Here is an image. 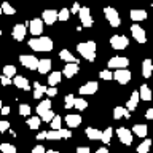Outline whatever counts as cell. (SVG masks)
I'll use <instances>...</instances> for the list:
<instances>
[{"label": "cell", "mask_w": 153, "mask_h": 153, "mask_svg": "<svg viewBox=\"0 0 153 153\" xmlns=\"http://www.w3.org/2000/svg\"><path fill=\"white\" fill-rule=\"evenodd\" d=\"M29 46L30 50L33 51H38V53H48L53 50L54 43L50 37H37V38H30L29 40Z\"/></svg>", "instance_id": "obj_1"}, {"label": "cell", "mask_w": 153, "mask_h": 153, "mask_svg": "<svg viewBox=\"0 0 153 153\" xmlns=\"http://www.w3.org/2000/svg\"><path fill=\"white\" fill-rule=\"evenodd\" d=\"M76 50L81 56L85 57L86 61L89 62H94L96 61V50H97V46H96V42H83V43H78L76 45Z\"/></svg>", "instance_id": "obj_2"}, {"label": "cell", "mask_w": 153, "mask_h": 153, "mask_svg": "<svg viewBox=\"0 0 153 153\" xmlns=\"http://www.w3.org/2000/svg\"><path fill=\"white\" fill-rule=\"evenodd\" d=\"M104 14H105V19L108 21V24L112 27H120V24H121V18H120L118 11L112 7H105L104 8Z\"/></svg>", "instance_id": "obj_3"}, {"label": "cell", "mask_w": 153, "mask_h": 153, "mask_svg": "<svg viewBox=\"0 0 153 153\" xmlns=\"http://www.w3.org/2000/svg\"><path fill=\"white\" fill-rule=\"evenodd\" d=\"M128 65H129V59L124 57V56H115V57H112V59H108V62H107L108 70L110 69H115V70L126 69Z\"/></svg>", "instance_id": "obj_4"}, {"label": "cell", "mask_w": 153, "mask_h": 153, "mask_svg": "<svg viewBox=\"0 0 153 153\" xmlns=\"http://www.w3.org/2000/svg\"><path fill=\"white\" fill-rule=\"evenodd\" d=\"M110 46L117 51H121L129 46V40L124 35H113V37H110Z\"/></svg>", "instance_id": "obj_5"}, {"label": "cell", "mask_w": 153, "mask_h": 153, "mask_svg": "<svg viewBox=\"0 0 153 153\" xmlns=\"http://www.w3.org/2000/svg\"><path fill=\"white\" fill-rule=\"evenodd\" d=\"M80 21H81V27H93V16H91V10L88 7H81L78 11Z\"/></svg>", "instance_id": "obj_6"}, {"label": "cell", "mask_w": 153, "mask_h": 153, "mask_svg": "<svg viewBox=\"0 0 153 153\" xmlns=\"http://www.w3.org/2000/svg\"><path fill=\"white\" fill-rule=\"evenodd\" d=\"M19 62L29 70H37L38 67V59L32 54H21L19 56Z\"/></svg>", "instance_id": "obj_7"}, {"label": "cell", "mask_w": 153, "mask_h": 153, "mask_svg": "<svg viewBox=\"0 0 153 153\" xmlns=\"http://www.w3.org/2000/svg\"><path fill=\"white\" fill-rule=\"evenodd\" d=\"M112 78L117 80L120 85H128L131 81V72L128 69H120V70H115V74H112Z\"/></svg>", "instance_id": "obj_8"}, {"label": "cell", "mask_w": 153, "mask_h": 153, "mask_svg": "<svg viewBox=\"0 0 153 153\" xmlns=\"http://www.w3.org/2000/svg\"><path fill=\"white\" fill-rule=\"evenodd\" d=\"M131 35L137 43H145L147 42V33L139 24H132L131 26Z\"/></svg>", "instance_id": "obj_9"}, {"label": "cell", "mask_w": 153, "mask_h": 153, "mask_svg": "<svg viewBox=\"0 0 153 153\" xmlns=\"http://www.w3.org/2000/svg\"><path fill=\"white\" fill-rule=\"evenodd\" d=\"M117 136L120 139V142L124 145H131L132 143V132L128 128H118L117 129Z\"/></svg>", "instance_id": "obj_10"}, {"label": "cell", "mask_w": 153, "mask_h": 153, "mask_svg": "<svg viewBox=\"0 0 153 153\" xmlns=\"http://www.w3.org/2000/svg\"><path fill=\"white\" fill-rule=\"evenodd\" d=\"M29 30H30V33L33 37H40L42 32H43V21L40 18L32 19V21L29 22Z\"/></svg>", "instance_id": "obj_11"}, {"label": "cell", "mask_w": 153, "mask_h": 153, "mask_svg": "<svg viewBox=\"0 0 153 153\" xmlns=\"http://www.w3.org/2000/svg\"><path fill=\"white\" fill-rule=\"evenodd\" d=\"M26 26H29V22H26V24H16V26L13 27V32H11V35H13V38L16 42H22L24 38H26Z\"/></svg>", "instance_id": "obj_12"}, {"label": "cell", "mask_w": 153, "mask_h": 153, "mask_svg": "<svg viewBox=\"0 0 153 153\" xmlns=\"http://www.w3.org/2000/svg\"><path fill=\"white\" fill-rule=\"evenodd\" d=\"M97 89H99L97 81H88V83H85L83 86H80V88H78V93H80L81 96H88V94L97 93Z\"/></svg>", "instance_id": "obj_13"}, {"label": "cell", "mask_w": 153, "mask_h": 153, "mask_svg": "<svg viewBox=\"0 0 153 153\" xmlns=\"http://www.w3.org/2000/svg\"><path fill=\"white\" fill-rule=\"evenodd\" d=\"M42 21L43 24H48V26H53L57 21V11L56 10H45L42 13Z\"/></svg>", "instance_id": "obj_14"}, {"label": "cell", "mask_w": 153, "mask_h": 153, "mask_svg": "<svg viewBox=\"0 0 153 153\" xmlns=\"http://www.w3.org/2000/svg\"><path fill=\"white\" fill-rule=\"evenodd\" d=\"M80 62H70V64H65L64 65V76L65 78H72V76H75L78 74L80 70Z\"/></svg>", "instance_id": "obj_15"}, {"label": "cell", "mask_w": 153, "mask_h": 153, "mask_svg": "<svg viewBox=\"0 0 153 153\" xmlns=\"http://www.w3.org/2000/svg\"><path fill=\"white\" fill-rule=\"evenodd\" d=\"M13 85L16 86L18 89H24V91H29V89H30L29 80L26 78V76H22V75H16V76H13Z\"/></svg>", "instance_id": "obj_16"}, {"label": "cell", "mask_w": 153, "mask_h": 153, "mask_svg": "<svg viewBox=\"0 0 153 153\" xmlns=\"http://www.w3.org/2000/svg\"><path fill=\"white\" fill-rule=\"evenodd\" d=\"M81 115H76V113H70V115H65V124L69 128H78L81 124Z\"/></svg>", "instance_id": "obj_17"}, {"label": "cell", "mask_w": 153, "mask_h": 153, "mask_svg": "<svg viewBox=\"0 0 153 153\" xmlns=\"http://www.w3.org/2000/svg\"><path fill=\"white\" fill-rule=\"evenodd\" d=\"M51 59H48V57H45V59H38V67H37V70H38V74H42V75H45L48 74V72L51 70Z\"/></svg>", "instance_id": "obj_18"}, {"label": "cell", "mask_w": 153, "mask_h": 153, "mask_svg": "<svg viewBox=\"0 0 153 153\" xmlns=\"http://www.w3.org/2000/svg\"><path fill=\"white\" fill-rule=\"evenodd\" d=\"M129 18H131L134 22L145 21L147 19V11L145 10H131V11H129Z\"/></svg>", "instance_id": "obj_19"}, {"label": "cell", "mask_w": 153, "mask_h": 153, "mask_svg": "<svg viewBox=\"0 0 153 153\" xmlns=\"http://www.w3.org/2000/svg\"><path fill=\"white\" fill-rule=\"evenodd\" d=\"M139 102H140V99H139V93H137V91H132L131 97H129L128 104H126L128 112H132V110H136L137 105H139Z\"/></svg>", "instance_id": "obj_20"}, {"label": "cell", "mask_w": 153, "mask_h": 153, "mask_svg": "<svg viewBox=\"0 0 153 153\" xmlns=\"http://www.w3.org/2000/svg\"><path fill=\"white\" fill-rule=\"evenodd\" d=\"M152 72H153L152 59H143V62H142V76L143 78H150Z\"/></svg>", "instance_id": "obj_21"}, {"label": "cell", "mask_w": 153, "mask_h": 153, "mask_svg": "<svg viewBox=\"0 0 153 153\" xmlns=\"http://www.w3.org/2000/svg\"><path fill=\"white\" fill-rule=\"evenodd\" d=\"M132 134H136L137 137H147V134H148V126L147 124H134L132 126Z\"/></svg>", "instance_id": "obj_22"}, {"label": "cell", "mask_w": 153, "mask_h": 153, "mask_svg": "<svg viewBox=\"0 0 153 153\" xmlns=\"http://www.w3.org/2000/svg\"><path fill=\"white\" fill-rule=\"evenodd\" d=\"M85 134L89 137V140H100L102 131H99L97 128H91V126H88V128L85 129Z\"/></svg>", "instance_id": "obj_23"}, {"label": "cell", "mask_w": 153, "mask_h": 153, "mask_svg": "<svg viewBox=\"0 0 153 153\" xmlns=\"http://www.w3.org/2000/svg\"><path fill=\"white\" fill-rule=\"evenodd\" d=\"M48 110H51V100L50 99H45V100H42V102H38V105H37V117H42L45 112H48Z\"/></svg>", "instance_id": "obj_24"}, {"label": "cell", "mask_w": 153, "mask_h": 153, "mask_svg": "<svg viewBox=\"0 0 153 153\" xmlns=\"http://www.w3.org/2000/svg\"><path fill=\"white\" fill-rule=\"evenodd\" d=\"M137 93H139V99L145 100V102L152 100V89L148 88V85H142L140 86V91H137Z\"/></svg>", "instance_id": "obj_25"}, {"label": "cell", "mask_w": 153, "mask_h": 153, "mask_svg": "<svg viewBox=\"0 0 153 153\" xmlns=\"http://www.w3.org/2000/svg\"><path fill=\"white\" fill-rule=\"evenodd\" d=\"M59 57L64 62H67V64H70V62H80L76 57L72 54V53L69 51V50H61V53H59Z\"/></svg>", "instance_id": "obj_26"}, {"label": "cell", "mask_w": 153, "mask_h": 153, "mask_svg": "<svg viewBox=\"0 0 153 153\" xmlns=\"http://www.w3.org/2000/svg\"><path fill=\"white\" fill-rule=\"evenodd\" d=\"M131 115H129L128 108L126 107H115L113 108V118L115 120H120V118H129Z\"/></svg>", "instance_id": "obj_27"}, {"label": "cell", "mask_w": 153, "mask_h": 153, "mask_svg": "<svg viewBox=\"0 0 153 153\" xmlns=\"http://www.w3.org/2000/svg\"><path fill=\"white\" fill-rule=\"evenodd\" d=\"M33 99H40L43 94H45V91H46V86H43V85H40L38 81H35L33 83Z\"/></svg>", "instance_id": "obj_28"}, {"label": "cell", "mask_w": 153, "mask_h": 153, "mask_svg": "<svg viewBox=\"0 0 153 153\" xmlns=\"http://www.w3.org/2000/svg\"><path fill=\"white\" fill-rule=\"evenodd\" d=\"M2 75L7 76V78H10V80H13V76H16V67L11 65V64H7L3 67V74Z\"/></svg>", "instance_id": "obj_29"}, {"label": "cell", "mask_w": 153, "mask_h": 153, "mask_svg": "<svg viewBox=\"0 0 153 153\" xmlns=\"http://www.w3.org/2000/svg\"><path fill=\"white\" fill-rule=\"evenodd\" d=\"M61 76H62L61 72H51L50 76H48V85H50V86H56L61 81Z\"/></svg>", "instance_id": "obj_30"}, {"label": "cell", "mask_w": 153, "mask_h": 153, "mask_svg": "<svg viewBox=\"0 0 153 153\" xmlns=\"http://www.w3.org/2000/svg\"><path fill=\"white\" fill-rule=\"evenodd\" d=\"M40 124H42L40 117H29L27 118V126L30 129H38V128H40Z\"/></svg>", "instance_id": "obj_31"}, {"label": "cell", "mask_w": 153, "mask_h": 153, "mask_svg": "<svg viewBox=\"0 0 153 153\" xmlns=\"http://www.w3.org/2000/svg\"><path fill=\"white\" fill-rule=\"evenodd\" d=\"M112 134H113L112 128H105L102 131V136H100V140H102L104 143H110V140H112Z\"/></svg>", "instance_id": "obj_32"}, {"label": "cell", "mask_w": 153, "mask_h": 153, "mask_svg": "<svg viewBox=\"0 0 153 153\" xmlns=\"http://www.w3.org/2000/svg\"><path fill=\"white\" fill-rule=\"evenodd\" d=\"M74 107H75L76 110H80V112H83V110L88 108V102H86L85 99H81V97H75Z\"/></svg>", "instance_id": "obj_33"}, {"label": "cell", "mask_w": 153, "mask_h": 153, "mask_svg": "<svg viewBox=\"0 0 153 153\" xmlns=\"http://www.w3.org/2000/svg\"><path fill=\"white\" fill-rule=\"evenodd\" d=\"M150 147H152V140L150 139H145V140L140 142V145L137 147V153H148Z\"/></svg>", "instance_id": "obj_34"}, {"label": "cell", "mask_w": 153, "mask_h": 153, "mask_svg": "<svg viewBox=\"0 0 153 153\" xmlns=\"http://www.w3.org/2000/svg\"><path fill=\"white\" fill-rule=\"evenodd\" d=\"M16 147L13 143H0V153H16Z\"/></svg>", "instance_id": "obj_35"}, {"label": "cell", "mask_w": 153, "mask_h": 153, "mask_svg": "<svg viewBox=\"0 0 153 153\" xmlns=\"http://www.w3.org/2000/svg\"><path fill=\"white\" fill-rule=\"evenodd\" d=\"M46 139H48V140H61V131H59V129H56V131H53V129H51V131H46Z\"/></svg>", "instance_id": "obj_36"}, {"label": "cell", "mask_w": 153, "mask_h": 153, "mask_svg": "<svg viewBox=\"0 0 153 153\" xmlns=\"http://www.w3.org/2000/svg\"><path fill=\"white\" fill-rule=\"evenodd\" d=\"M0 10H2V13H3V14H14V13H16V10H14L8 2H3V3H2V7H0Z\"/></svg>", "instance_id": "obj_37"}, {"label": "cell", "mask_w": 153, "mask_h": 153, "mask_svg": "<svg viewBox=\"0 0 153 153\" xmlns=\"http://www.w3.org/2000/svg\"><path fill=\"white\" fill-rule=\"evenodd\" d=\"M70 16V11L67 8H62L61 11H57V21H62V22H65L67 19H69Z\"/></svg>", "instance_id": "obj_38"}, {"label": "cell", "mask_w": 153, "mask_h": 153, "mask_svg": "<svg viewBox=\"0 0 153 153\" xmlns=\"http://www.w3.org/2000/svg\"><path fill=\"white\" fill-rule=\"evenodd\" d=\"M74 102H75V96L74 94H67L65 99H64V107L69 110V108H74Z\"/></svg>", "instance_id": "obj_39"}, {"label": "cell", "mask_w": 153, "mask_h": 153, "mask_svg": "<svg viewBox=\"0 0 153 153\" xmlns=\"http://www.w3.org/2000/svg\"><path fill=\"white\" fill-rule=\"evenodd\" d=\"M61 121H62V120H61L59 115H54V118H53L51 121H50V126H51L53 131H56V129H61Z\"/></svg>", "instance_id": "obj_40"}, {"label": "cell", "mask_w": 153, "mask_h": 153, "mask_svg": "<svg viewBox=\"0 0 153 153\" xmlns=\"http://www.w3.org/2000/svg\"><path fill=\"white\" fill-rule=\"evenodd\" d=\"M30 112H32L30 105H27V104H21V105H19V115H21V117H29Z\"/></svg>", "instance_id": "obj_41"}, {"label": "cell", "mask_w": 153, "mask_h": 153, "mask_svg": "<svg viewBox=\"0 0 153 153\" xmlns=\"http://www.w3.org/2000/svg\"><path fill=\"white\" fill-rule=\"evenodd\" d=\"M53 118H54V112H53V110H48V112H45L40 117V120H42V121H45V123H50Z\"/></svg>", "instance_id": "obj_42"}, {"label": "cell", "mask_w": 153, "mask_h": 153, "mask_svg": "<svg viewBox=\"0 0 153 153\" xmlns=\"http://www.w3.org/2000/svg\"><path fill=\"white\" fill-rule=\"evenodd\" d=\"M99 76H100L102 80H112V72H110L108 69H105V70H100Z\"/></svg>", "instance_id": "obj_43"}, {"label": "cell", "mask_w": 153, "mask_h": 153, "mask_svg": "<svg viewBox=\"0 0 153 153\" xmlns=\"http://www.w3.org/2000/svg\"><path fill=\"white\" fill-rule=\"evenodd\" d=\"M59 131H61V137H62V139H70V137H72V131H70V129L61 128Z\"/></svg>", "instance_id": "obj_44"}, {"label": "cell", "mask_w": 153, "mask_h": 153, "mask_svg": "<svg viewBox=\"0 0 153 153\" xmlns=\"http://www.w3.org/2000/svg\"><path fill=\"white\" fill-rule=\"evenodd\" d=\"M10 128V121H7V120H2L0 121V132H7Z\"/></svg>", "instance_id": "obj_45"}, {"label": "cell", "mask_w": 153, "mask_h": 153, "mask_svg": "<svg viewBox=\"0 0 153 153\" xmlns=\"http://www.w3.org/2000/svg\"><path fill=\"white\" fill-rule=\"evenodd\" d=\"M45 93L50 96V97H54V96L57 94V89H56V86H50V88H46Z\"/></svg>", "instance_id": "obj_46"}, {"label": "cell", "mask_w": 153, "mask_h": 153, "mask_svg": "<svg viewBox=\"0 0 153 153\" xmlns=\"http://www.w3.org/2000/svg\"><path fill=\"white\" fill-rule=\"evenodd\" d=\"M0 83H2L3 86H8V85L13 83V80H10V78H7V76H3L2 74H0Z\"/></svg>", "instance_id": "obj_47"}, {"label": "cell", "mask_w": 153, "mask_h": 153, "mask_svg": "<svg viewBox=\"0 0 153 153\" xmlns=\"http://www.w3.org/2000/svg\"><path fill=\"white\" fill-rule=\"evenodd\" d=\"M30 153H46V150H45V147H43V145H35L32 148Z\"/></svg>", "instance_id": "obj_48"}, {"label": "cell", "mask_w": 153, "mask_h": 153, "mask_svg": "<svg viewBox=\"0 0 153 153\" xmlns=\"http://www.w3.org/2000/svg\"><path fill=\"white\" fill-rule=\"evenodd\" d=\"M76 153H91L89 147H76Z\"/></svg>", "instance_id": "obj_49"}, {"label": "cell", "mask_w": 153, "mask_h": 153, "mask_svg": "<svg viewBox=\"0 0 153 153\" xmlns=\"http://www.w3.org/2000/svg\"><path fill=\"white\" fill-rule=\"evenodd\" d=\"M80 8H81V7H80V3H74V7H72V10H69V11H70V13H74V14H76V13L80 11Z\"/></svg>", "instance_id": "obj_50"}, {"label": "cell", "mask_w": 153, "mask_h": 153, "mask_svg": "<svg viewBox=\"0 0 153 153\" xmlns=\"http://www.w3.org/2000/svg\"><path fill=\"white\" fill-rule=\"evenodd\" d=\"M43 139H46V131H40L37 134V140H43Z\"/></svg>", "instance_id": "obj_51"}, {"label": "cell", "mask_w": 153, "mask_h": 153, "mask_svg": "<svg viewBox=\"0 0 153 153\" xmlns=\"http://www.w3.org/2000/svg\"><path fill=\"white\" fill-rule=\"evenodd\" d=\"M145 118L147 120H153V108H148L145 112Z\"/></svg>", "instance_id": "obj_52"}, {"label": "cell", "mask_w": 153, "mask_h": 153, "mask_svg": "<svg viewBox=\"0 0 153 153\" xmlns=\"http://www.w3.org/2000/svg\"><path fill=\"white\" fill-rule=\"evenodd\" d=\"M0 112H2V115H10V107H2Z\"/></svg>", "instance_id": "obj_53"}, {"label": "cell", "mask_w": 153, "mask_h": 153, "mask_svg": "<svg viewBox=\"0 0 153 153\" xmlns=\"http://www.w3.org/2000/svg\"><path fill=\"white\" fill-rule=\"evenodd\" d=\"M96 153H108V148H105V147L97 148V152H96Z\"/></svg>", "instance_id": "obj_54"}, {"label": "cell", "mask_w": 153, "mask_h": 153, "mask_svg": "<svg viewBox=\"0 0 153 153\" xmlns=\"http://www.w3.org/2000/svg\"><path fill=\"white\" fill-rule=\"evenodd\" d=\"M46 153H59L57 150H46Z\"/></svg>", "instance_id": "obj_55"}, {"label": "cell", "mask_w": 153, "mask_h": 153, "mask_svg": "<svg viewBox=\"0 0 153 153\" xmlns=\"http://www.w3.org/2000/svg\"><path fill=\"white\" fill-rule=\"evenodd\" d=\"M2 107H3V105H2V99H0V110H2Z\"/></svg>", "instance_id": "obj_56"}, {"label": "cell", "mask_w": 153, "mask_h": 153, "mask_svg": "<svg viewBox=\"0 0 153 153\" xmlns=\"http://www.w3.org/2000/svg\"><path fill=\"white\" fill-rule=\"evenodd\" d=\"M0 37H2V30H0Z\"/></svg>", "instance_id": "obj_57"}, {"label": "cell", "mask_w": 153, "mask_h": 153, "mask_svg": "<svg viewBox=\"0 0 153 153\" xmlns=\"http://www.w3.org/2000/svg\"><path fill=\"white\" fill-rule=\"evenodd\" d=\"M0 14H2V10H0Z\"/></svg>", "instance_id": "obj_58"}]
</instances>
